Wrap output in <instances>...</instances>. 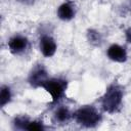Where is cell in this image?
<instances>
[{"label":"cell","instance_id":"8fae6325","mask_svg":"<svg viewBox=\"0 0 131 131\" xmlns=\"http://www.w3.org/2000/svg\"><path fill=\"white\" fill-rule=\"evenodd\" d=\"M86 37H87V41L93 46H100V44L102 43L101 34L94 29H89L87 31Z\"/></svg>","mask_w":131,"mask_h":131},{"label":"cell","instance_id":"3957f363","mask_svg":"<svg viewBox=\"0 0 131 131\" xmlns=\"http://www.w3.org/2000/svg\"><path fill=\"white\" fill-rule=\"evenodd\" d=\"M51 97V102L56 103L66 96L68 81L62 78H48L41 86Z\"/></svg>","mask_w":131,"mask_h":131},{"label":"cell","instance_id":"277c9868","mask_svg":"<svg viewBox=\"0 0 131 131\" xmlns=\"http://www.w3.org/2000/svg\"><path fill=\"white\" fill-rule=\"evenodd\" d=\"M9 51L14 55L23 54L29 47V39L24 35H13L7 42Z\"/></svg>","mask_w":131,"mask_h":131},{"label":"cell","instance_id":"6da1fadb","mask_svg":"<svg viewBox=\"0 0 131 131\" xmlns=\"http://www.w3.org/2000/svg\"><path fill=\"white\" fill-rule=\"evenodd\" d=\"M123 98V88L120 85L113 83L105 89L103 95L100 98L101 108L103 110V112L107 114H116L122 106Z\"/></svg>","mask_w":131,"mask_h":131},{"label":"cell","instance_id":"5bb4252c","mask_svg":"<svg viewBox=\"0 0 131 131\" xmlns=\"http://www.w3.org/2000/svg\"><path fill=\"white\" fill-rule=\"evenodd\" d=\"M17 1L24 5H33L37 0H17Z\"/></svg>","mask_w":131,"mask_h":131},{"label":"cell","instance_id":"52a82bcc","mask_svg":"<svg viewBox=\"0 0 131 131\" xmlns=\"http://www.w3.org/2000/svg\"><path fill=\"white\" fill-rule=\"evenodd\" d=\"M106 55L108 59H111L114 62H118V63H123L128 58L126 49L122 45L116 44V43L108 46V48L106 49Z\"/></svg>","mask_w":131,"mask_h":131},{"label":"cell","instance_id":"30bf717a","mask_svg":"<svg viewBox=\"0 0 131 131\" xmlns=\"http://www.w3.org/2000/svg\"><path fill=\"white\" fill-rule=\"evenodd\" d=\"M12 99V91L9 86L2 85L0 88V105L1 107H4L7 105Z\"/></svg>","mask_w":131,"mask_h":131},{"label":"cell","instance_id":"7a4b0ae2","mask_svg":"<svg viewBox=\"0 0 131 131\" xmlns=\"http://www.w3.org/2000/svg\"><path fill=\"white\" fill-rule=\"evenodd\" d=\"M73 119L81 127L94 128L100 124L102 117L95 106L83 105L73 113Z\"/></svg>","mask_w":131,"mask_h":131},{"label":"cell","instance_id":"ba28073f","mask_svg":"<svg viewBox=\"0 0 131 131\" xmlns=\"http://www.w3.org/2000/svg\"><path fill=\"white\" fill-rule=\"evenodd\" d=\"M76 10L74 5L71 2H63L61 3L56 10L57 17L62 21H70L75 17Z\"/></svg>","mask_w":131,"mask_h":131},{"label":"cell","instance_id":"9c48e42d","mask_svg":"<svg viewBox=\"0 0 131 131\" xmlns=\"http://www.w3.org/2000/svg\"><path fill=\"white\" fill-rule=\"evenodd\" d=\"M73 118V113H71L70 108L66 105H60L56 107L53 113V120L59 124H66Z\"/></svg>","mask_w":131,"mask_h":131},{"label":"cell","instance_id":"5b68a950","mask_svg":"<svg viewBox=\"0 0 131 131\" xmlns=\"http://www.w3.org/2000/svg\"><path fill=\"white\" fill-rule=\"evenodd\" d=\"M48 79V73L43 64H38L32 69V71L29 74L28 82L29 84L34 88L41 87L44 82Z\"/></svg>","mask_w":131,"mask_h":131},{"label":"cell","instance_id":"7c38bea8","mask_svg":"<svg viewBox=\"0 0 131 131\" xmlns=\"http://www.w3.org/2000/svg\"><path fill=\"white\" fill-rule=\"evenodd\" d=\"M30 121H31L30 118H28L25 115L16 116L12 120V127L13 129H16V130H27Z\"/></svg>","mask_w":131,"mask_h":131},{"label":"cell","instance_id":"8992f818","mask_svg":"<svg viewBox=\"0 0 131 131\" xmlns=\"http://www.w3.org/2000/svg\"><path fill=\"white\" fill-rule=\"evenodd\" d=\"M39 48L43 56L52 57L57 50L55 39L50 35H42L39 40Z\"/></svg>","mask_w":131,"mask_h":131},{"label":"cell","instance_id":"4fadbf2b","mask_svg":"<svg viewBox=\"0 0 131 131\" xmlns=\"http://www.w3.org/2000/svg\"><path fill=\"white\" fill-rule=\"evenodd\" d=\"M44 129H45V126L43 122L38 120H33V121L31 120L27 128V130H30V131H42Z\"/></svg>","mask_w":131,"mask_h":131}]
</instances>
